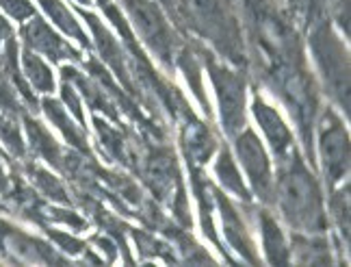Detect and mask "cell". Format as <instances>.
I'll use <instances>...</instances> for the list:
<instances>
[{"label":"cell","instance_id":"obj_16","mask_svg":"<svg viewBox=\"0 0 351 267\" xmlns=\"http://www.w3.org/2000/svg\"><path fill=\"white\" fill-rule=\"evenodd\" d=\"M22 74L26 83H31L37 91L52 93L55 91V76H52L50 68L44 63L42 57H37V52L29 50L24 46L22 50Z\"/></svg>","mask_w":351,"mask_h":267},{"label":"cell","instance_id":"obj_4","mask_svg":"<svg viewBox=\"0 0 351 267\" xmlns=\"http://www.w3.org/2000/svg\"><path fill=\"white\" fill-rule=\"evenodd\" d=\"M319 150L323 172L334 187L341 183L349 172V135L343 126V122L332 109L323 111L319 122Z\"/></svg>","mask_w":351,"mask_h":267},{"label":"cell","instance_id":"obj_5","mask_svg":"<svg viewBox=\"0 0 351 267\" xmlns=\"http://www.w3.org/2000/svg\"><path fill=\"white\" fill-rule=\"evenodd\" d=\"M313 50H315L317 63L321 65L323 74H326L328 85L332 87V93L347 109L349 106V100H347V87H349L347 52L343 50L341 42L330 31V26H319V29L313 33Z\"/></svg>","mask_w":351,"mask_h":267},{"label":"cell","instance_id":"obj_10","mask_svg":"<svg viewBox=\"0 0 351 267\" xmlns=\"http://www.w3.org/2000/svg\"><path fill=\"white\" fill-rule=\"evenodd\" d=\"M252 111H254L256 119H258V124L267 135L269 143H271V150L282 159L293 148V135H291L289 126L285 124V119H282L274 106L267 104L261 96L254 98Z\"/></svg>","mask_w":351,"mask_h":267},{"label":"cell","instance_id":"obj_23","mask_svg":"<svg viewBox=\"0 0 351 267\" xmlns=\"http://www.w3.org/2000/svg\"><path fill=\"white\" fill-rule=\"evenodd\" d=\"M178 65L182 68V72H184V76H186L189 85L193 87V93L197 96L199 104L204 106V111L208 113V111H210V109H208V100H206V96H204V89H202V74H199V65H197L195 57L191 55V52H182L180 59H178Z\"/></svg>","mask_w":351,"mask_h":267},{"label":"cell","instance_id":"obj_26","mask_svg":"<svg viewBox=\"0 0 351 267\" xmlns=\"http://www.w3.org/2000/svg\"><path fill=\"white\" fill-rule=\"evenodd\" d=\"M0 9L18 22H26L35 16V7L31 0H0Z\"/></svg>","mask_w":351,"mask_h":267},{"label":"cell","instance_id":"obj_14","mask_svg":"<svg viewBox=\"0 0 351 267\" xmlns=\"http://www.w3.org/2000/svg\"><path fill=\"white\" fill-rule=\"evenodd\" d=\"M42 109H44V113H46V117L50 119V122L63 132V137L67 139V143H72L74 148H78L80 152L89 154V143H87V132H85V128L74 124L72 119L67 117V113H65V109L61 106L59 100H55V98H44L42 100Z\"/></svg>","mask_w":351,"mask_h":267},{"label":"cell","instance_id":"obj_24","mask_svg":"<svg viewBox=\"0 0 351 267\" xmlns=\"http://www.w3.org/2000/svg\"><path fill=\"white\" fill-rule=\"evenodd\" d=\"M0 109L13 117H22L26 113L24 111L26 104L22 102L20 93L16 91V87L11 85V81L3 72H0Z\"/></svg>","mask_w":351,"mask_h":267},{"label":"cell","instance_id":"obj_2","mask_svg":"<svg viewBox=\"0 0 351 267\" xmlns=\"http://www.w3.org/2000/svg\"><path fill=\"white\" fill-rule=\"evenodd\" d=\"M206 65L219 100L221 124L228 135L234 137L239 130L245 128V78L213 57L206 59Z\"/></svg>","mask_w":351,"mask_h":267},{"label":"cell","instance_id":"obj_30","mask_svg":"<svg viewBox=\"0 0 351 267\" xmlns=\"http://www.w3.org/2000/svg\"><path fill=\"white\" fill-rule=\"evenodd\" d=\"M76 3H80V5H91V0H76Z\"/></svg>","mask_w":351,"mask_h":267},{"label":"cell","instance_id":"obj_20","mask_svg":"<svg viewBox=\"0 0 351 267\" xmlns=\"http://www.w3.org/2000/svg\"><path fill=\"white\" fill-rule=\"evenodd\" d=\"M215 172H217V176H219V183L223 185V189L228 191H232L234 196H239L241 200H250V191H247V187L243 185L241 181V174H239V170H237V163L232 161V154L228 152L226 148L219 152V159H217V167H215Z\"/></svg>","mask_w":351,"mask_h":267},{"label":"cell","instance_id":"obj_18","mask_svg":"<svg viewBox=\"0 0 351 267\" xmlns=\"http://www.w3.org/2000/svg\"><path fill=\"white\" fill-rule=\"evenodd\" d=\"M184 148H186V156L191 159L193 163L202 165V163H206V159L215 150V137L210 135V130L206 126H202L193 119L191 126L186 124Z\"/></svg>","mask_w":351,"mask_h":267},{"label":"cell","instance_id":"obj_6","mask_svg":"<svg viewBox=\"0 0 351 267\" xmlns=\"http://www.w3.org/2000/svg\"><path fill=\"white\" fill-rule=\"evenodd\" d=\"M234 137H237L234 141L237 154L247 172V178L254 187V191L267 202L274 191V176H271V163H269V156L263 148V143L252 128H243L241 135L237 132Z\"/></svg>","mask_w":351,"mask_h":267},{"label":"cell","instance_id":"obj_17","mask_svg":"<svg viewBox=\"0 0 351 267\" xmlns=\"http://www.w3.org/2000/svg\"><path fill=\"white\" fill-rule=\"evenodd\" d=\"M39 5H42V9L46 11V16L55 22L59 29L63 31V33H67L70 37H74L78 44H83L85 48H89L91 44H89V39H87V35H85V31L80 29V22L74 18V13L67 9L61 0H37Z\"/></svg>","mask_w":351,"mask_h":267},{"label":"cell","instance_id":"obj_22","mask_svg":"<svg viewBox=\"0 0 351 267\" xmlns=\"http://www.w3.org/2000/svg\"><path fill=\"white\" fill-rule=\"evenodd\" d=\"M0 141L5 143V148L18 159L26 156V143L22 137V130L16 122V117L0 111Z\"/></svg>","mask_w":351,"mask_h":267},{"label":"cell","instance_id":"obj_15","mask_svg":"<svg viewBox=\"0 0 351 267\" xmlns=\"http://www.w3.org/2000/svg\"><path fill=\"white\" fill-rule=\"evenodd\" d=\"M261 233L267 261L271 265H287L291 261V250L287 246V239L282 235L276 220L267 211H261Z\"/></svg>","mask_w":351,"mask_h":267},{"label":"cell","instance_id":"obj_27","mask_svg":"<svg viewBox=\"0 0 351 267\" xmlns=\"http://www.w3.org/2000/svg\"><path fill=\"white\" fill-rule=\"evenodd\" d=\"M341 198H334L332 200V209H334V216L339 220L341 229L347 237V231H349V198H347V191L345 194H339Z\"/></svg>","mask_w":351,"mask_h":267},{"label":"cell","instance_id":"obj_28","mask_svg":"<svg viewBox=\"0 0 351 267\" xmlns=\"http://www.w3.org/2000/svg\"><path fill=\"white\" fill-rule=\"evenodd\" d=\"M48 235H50L52 239H55V242H57L63 250L70 252V255H78V252L85 248L83 242H78V239H74V237H70V235H63V233L50 231V229H48Z\"/></svg>","mask_w":351,"mask_h":267},{"label":"cell","instance_id":"obj_3","mask_svg":"<svg viewBox=\"0 0 351 267\" xmlns=\"http://www.w3.org/2000/svg\"><path fill=\"white\" fill-rule=\"evenodd\" d=\"M128 9V16L132 18L134 29L139 31L141 39L156 52V57L160 63L171 68L173 59V33L169 29V24L152 0H121Z\"/></svg>","mask_w":351,"mask_h":267},{"label":"cell","instance_id":"obj_1","mask_svg":"<svg viewBox=\"0 0 351 267\" xmlns=\"http://www.w3.org/2000/svg\"><path fill=\"white\" fill-rule=\"evenodd\" d=\"M282 170L278 178V205L285 220L297 231L323 233L326 231V211L317 178L293 148L282 156Z\"/></svg>","mask_w":351,"mask_h":267},{"label":"cell","instance_id":"obj_13","mask_svg":"<svg viewBox=\"0 0 351 267\" xmlns=\"http://www.w3.org/2000/svg\"><path fill=\"white\" fill-rule=\"evenodd\" d=\"M22 122L26 128V135H29V143L33 154H37L39 159H44L46 163H50L52 167H57L61 172H65V159L61 152V146L52 139V135L46 130L44 124H39L35 117H31L29 113L22 115Z\"/></svg>","mask_w":351,"mask_h":267},{"label":"cell","instance_id":"obj_11","mask_svg":"<svg viewBox=\"0 0 351 267\" xmlns=\"http://www.w3.org/2000/svg\"><path fill=\"white\" fill-rule=\"evenodd\" d=\"M213 196H215V202H217L219 213H221L223 233H226V237H228V244H230L247 263H256V255H254V248H252L250 233H247V229H245V224L241 222L237 209L232 207V202H230V200H228L223 194H219V191H215V189H213Z\"/></svg>","mask_w":351,"mask_h":267},{"label":"cell","instance_id":"obj_12","mask_svg":"<svg viewBox=\"0 0 351 267\" xmlns=\"http://www.w3.org/2000/svg\"><path fill=\"white\" fill-rule=\"evenodd\" d=\"M80 16H83L89 24V29L93 31V37H96V46L100 50L102 59L111 65V68L115 70V74L119 76V81L124 83L128 89H132L130 85V76H128V68H126V59H124V52H121L119 44L115 42V39L111 37V33L104 29L102 22L93 16V13L80 9Z\"/></svg>","mask_w":351,"mask_h":267},{"label":"cell","instance_id":"obj_9","mask_svg":"<svg viewBox=\"0 0 351 267\" xmlns=\"http://www.w3.org/2000/svg\"><path fill=\"white\" fill-rule=\"evenodd\" d=\"M0 72H3L11 85L16 87V91L20 93L22 102L26 104V109L37 111V98L33 96V91L26 83L24 74L20 72V65H18V42H16V35H13V29L9 26V22L0 16Z\"/></svg>","mask_w":351,"mask_h":267},{"label":"cell","instance_id":"obj_19","mask_svg":"<svg viewBox=\"0 0 351 267\" xmlns=\"http://www.w3.org/2000/svg\"><path fill=\"white\" fill-rule=\"evenodd\" d=\"M195 18L204 24V29L213 35H226V16L221 0H189Z\"/></svg>","mask_w":351,"mask_h":267},{"label":"cell","instance_id":"obj_29","mask_svg":"<svg viewBox=\"0 0 351 267\" xmlns=\"http://www.w3.org/2000/svg\"><path fill=\"white\" fill-rule=\"evenodd\" d=\"M18 181H13V176L7 174V167H5V154L0 152V194L5 198H11L13 189H16Z\"/></svg>","mask_w":351,"mask_h":267},{"label":"cell","instance_id":"obj_8","mask_svg":"<svg viewBox=\"0 0 351 267\" xmlns=\"http://www.w3.org/2000/svg\"><path fill=\"white\" fill-rule=\"evenodd\" d=\"M145 176L150 183L152 191L165 200V202L173 205V198L182 200L180 189V174H178V163L169 150H154L145 163Z\"/></svg>","mask_w":351,"mask_h":267},{"label":"cell","instance_id":"obj_21","mask_svg":"<svg viewBox=\"0 0 351 267\" xmlns=\"http://www.w3.org/2000/svg\"><path fill=\"white\" fill-rule=\"evenodd\" d=\"M24 170H26V174H29L31 183L37 187V191H42L50 200H57V202H70L67 191L63 189V185L59 183V178H55L52 174H48L46 170L37 167L33 163H26Z\"/></svg>","mask_w":351,"mask_h":267},{"label":"cell","instance_id":"obj_7","mask_svg":"<svg viewBox=\"0 0 351 267\" xmlns=\"http://www.w3.org/2000/svg\"><path fill=\"white\" fill-rule=\"evenodd\" d=\"M20 37L26 48L48 57L50 61H63V59L80 61V52L74 50L65 39H61L42 18L37 16V13L22 24Z\"/></svg>","mask_w":351,"mask_h":267},{"label":"cell","instance_id":"obj_25","mask_svg":"<svg viewBox=\"0 0 351 267\" xmlns=\"http://www.w3.org/2000/svg\"><path fill=\"white\" fill-rule=\"evenodd\" d=\"M61 98L67 104V109L72 111V115L78 119V124H85V113H83V104H80V98H78V91L67 76H63V83H61Z\"/></svg>","mask_w":351,"mask_h":267}]
</instances>
